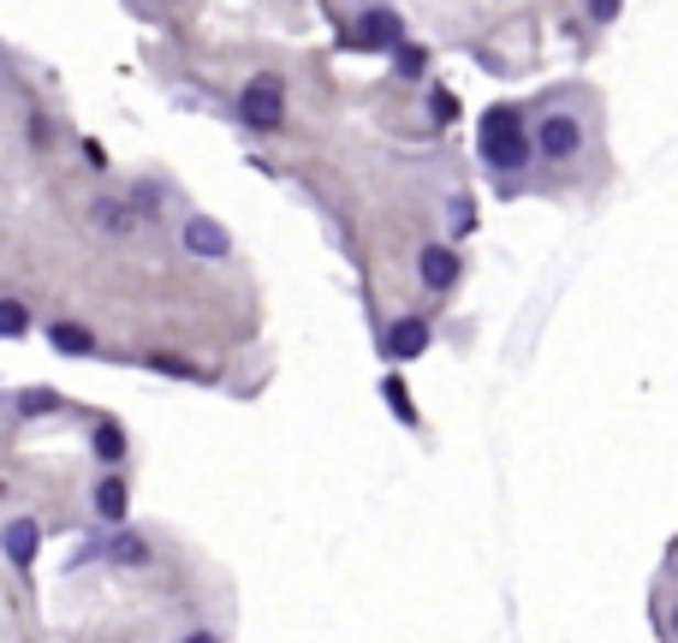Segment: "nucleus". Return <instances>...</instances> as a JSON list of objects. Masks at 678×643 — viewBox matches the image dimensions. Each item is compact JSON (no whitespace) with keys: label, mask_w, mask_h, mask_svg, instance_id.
Wrapping results in <instances>:
<instances>
[{"label":"nucleus","mask_w":678,"mask_h":643,"mask_svg":"<svg viewBox=\"0 0 678 643\" xmlns=\"http://www.w3.org/2000/svg\"><path fill=\"white\" fill-rule=\"evenodd\" d=\"M185 643H220V637H215V632H190Z\"/></svg>","instance_id":"nucleus-22"},{"label":"nucleus","mask_w":678,"mask_h":643,"mask_svg":"<svg viewBox=\"0 0 678 643\" xmlns=\"http://www.w3.org/2000/svg\"><path fill=\"white\" fill-rule=\"evenodd\" d=\"M339 42H346V48H400V42H405V19H400V12H387V7H370L351 31H339Z\"/></svg>","instance_id":"nucleus-4"},{"label":"nucleus","mask_w":678,"mask_h":643,"mask_svg":"<svg viewBox=\"0 0 678 643\" xmlns=\"http://www.w3.org/2000/svg\"><path fill=\"white\" fill-rule=\"evenodd\" d=\"M54 352H96V334L90 328H78V322H54Z\"/></svg>","instance_id":"nucleus-12"},{"label":"nucleus","mask_w":678,"mask_h":643,"mask_svg":"<svg viewBox=\"0 0 678 643\" xmlns=\"http://www.w3.org/2000/svg\"><path fill=\"white\" fill-rule=\"evenodd\" d=\"M381 393H387L393 417H400V423H411V429H417V412H411V393H405V382H400V375H387V382H381Z\"/></svg>","instance_id":"nucleus-16"},{"label":"nucleus","mask_w":678,"mask_h":643,"mask_svg":"<svg viewBox=\"0 0 678 643\" xmlns=\"http://www.w3.org/2000/svg\"><path fill=\"white\" fill-rule=\"evenodd\" d=\"M447 227H452V239H464V232L477 227V203H470L464 192H459V197L447 203Z\"/></svg>","instance_id":"nucleus-15"},{"label":"nucleus","mask_w":678,"mask_h":643,"mask_svg":"<svg viewBox=\"0 0 678 643\" xmlns=\"http://www.w3.org/2000/svg\"><path fill=\"white\" fill-rule=\"evenodd\" d=\"M24 328H31V310L19 298H0V340H19Z\"/></svg>","instance_id":"nucleus-13"},{"label":"nucleus","mask_w":678,"mask_h":643,"mask_svg":"<svg viewBox=\"0 0 678 643\" xmlns=\"http://www.w3.org/2000/svg\"><path fill=\"white\" fill-rule=\"evenodd\" d=\"M583 150V120L571 108H548L536 120V131H529V155H542V161H571Z\"/></svg>","instance_id":"nucleus-3"},{"label":"nucleus","mask_w":678,"mask_h":643,"mask_svg":"<svg viewBox=\"0 0 678 643\" xmlns=\"http://www.w3.org/2000/svg\"><path fill=\"white\" fill-rule=\"evenodd\" d=\"M459 269H464V262H459V251H447V244H429V251L417 257V274H423V286H429V292H447L452 281H459Z\"/></svg>","instance_id":"nucleus-7"},{"label":"nucleus","mask_w":678,"mask_h":643,"mask_svg":"<svg viewBox=\"0 0 678 643\" xmlns=\"http://www.w3.org/2000/svg\"><path fill=\"white\" fill-rule=\"evenodd\" d=\"M108 560L138 566V560H150V543H143V536H113V543H108Z\"/></svg>","instance_id":"nucleus-14"},{"label":"nucleus","mask_w":678,"mask_h":643,"mask_svg":"<svg viewBox=\"0 0 678 643\" xmlns=\"http://www.w3.org/2000/svg\"><path fill=\"white\" fill-rule=\"evenodd\" d=\"M54 405H61L54 393H24V417H42V412H54Z\"/></svg>","instance_id":"nucleus-20"},{"label":"nucleus","mask_w":678,"mask_h":643,"mask_svg":"<svg viewBox=\"0 0 678 643\" xmlns=\"http://www.w3.org/2000/svg\"><path fill=\"white\" fill-rule=\"evenodd\" d=\"M429 340H435V334H429V316H400V322L387 328V340H381V346H387L393 363H411V358L429 352Z\"/></svg>","instance_id":"nucleus-5"},{"label":"nucleus","mask_w":678,"mask_h":643,"mask_svg":"<svg viewBox=\"0 0 678 643\" xmlns=\"http://www.w3.org/2000/svg\"><path fill=\"white\" fill-rule=\"evenodd\" d=\"M36 543H42L36 519H12L7 531H0V554H7V560L19 566V573H24V566H31V560H36Z\"/></svg>","instance_id":"nucleus-8"},{"label":"nucleus","mask_w":678,"mask_h":643,"mask_svg":"<svg viewBox=\"0 0 678 643\" xmlns=\"http://www.w3.org/2000/svg\"><path fill=\"white\" fill-rule=\"evenodd\" d=\"M239 120L250 131H280L286 126V84L274 72H256V78L239 90Z\"/></svg>","instance_id":"nucleus-2"},{"label":"nucleus","mask_w":678,"mask_h":643,"mask_svg":"<svg viewBox=\"0 0 678 643\" xmlns=\"http://www.w3.org/2000/svg\"><path fill=\"white\" fill-rule=\"evenodd\" d=\"M477 155L489 161L494 173H518L529 167V126L518 108H489L477 126Z\"/></svg>","instance_id":"nucleus-1"},{"label":"nucleus","mask_w":678,"mask_h":643,"mask_svg":"<svg viewBox=\"0 0 678 643\" xmlns=\"http://www.w3.org/2000/svg\"><path fill=\"white\" fill-rule=\"evenodd\" d=\"M185 251L220 262V257H232V232L220 227L215 215H190V221H185Z\"/></svg>","instance_id":"nucleus-6"},{"label":"nucleus","mask_w":678,"mask_h":643,"mask_svg":"<svg viewBox=\"0 0 678 643\" xmlns=\"http://www.w3.org/2000/svg\"><path fill=\"white\" fill-rule=\"evenodd\" d=\"M90 506H96V519L120 524V519H125V482H120V477H101L96 494H90Z\"/></svg>","instance_id":"nucleus-10"},{"label":"nucleus","mask_w":678,"mask_h":643,"mask_svg":"<svg viewBox=\"0 0 678 643\" xmlns=\"http://www.w3.org/2000/svg\"><path fill=\"white\" fill-rule=\"evenodd\" d=\"M400 72H405V78H417V72H423V48H400Z\"/></svg>","instance_id":"nucleus-21"},{"label":"nucleus","mask_w":678,"mask_h":643,"mask_svg":"<svg viewBox=\"0 0 678 643\" xmlns=\"http://www.w3.org/2000/svg\"><path fill=\"white\" fill-rule=\"evenodd\" d=\"M125 209H131V221H150V215L161 209V192H155V185H138V192H131V203H125Z\"/></svg>","instance_id":"nucleus-17"},{"label":"nucleus","mask_w":678,"mask_h":643,"mask_svg":"<svg viewBox=\"0 0 678 643\" xmlns=\"http://www.w3.org/2000/svg\"><path fill=\"white\" fill-rule=\"evenodd\" d=\"M429 113H435V120H452V113H459V101H452V90H435V96H429Z\"/></svg>","instance_id":"nucleus-19"},{"label":"nucleus","mask_w":678,"mask_h":643,"mask_svg":"<svg viewBox=\"0 0 678 643\" xmlns=\"http://www.w3.org/2000/svg\"><path fill=\"white\" fill-rule=\"evenodd\" d=\"M150 370H161V375H179V382H197V370H190L185 358H173V352H155V358H150Z\"/></svg>","instance_id":"nucleus-18"},{"label":"nucleus","mask_w":678,"mask_h":643,"mask_svg":"<svg viewBox=\"0 0 678 643\" xmlns=\"http://www.w3.org/2000/svg\"><path fill=\"white\" fill-rule=\"evenodd\" d=\"M90 442H96V459L101 465H120L125 459V429H120V423H96Z\"/></svg>","instance_id":"nucleus-11"},{"label":"nucleus","mask_w":678,"mask_h":643,"mask_svg":"<svg viewBox=\"0 0 678 643\" xmlns=\"http://www.w3.org/2000/svg\"><path fill=\"white\" fill-rule=\"evenodd\" d=\"M90 221H96L101 232H113V239H125V232L138 227V221H131V209H125L120 197H96V203H90Z\"/></svg>","instance_id":"nucleus-9"}]
</instances>
